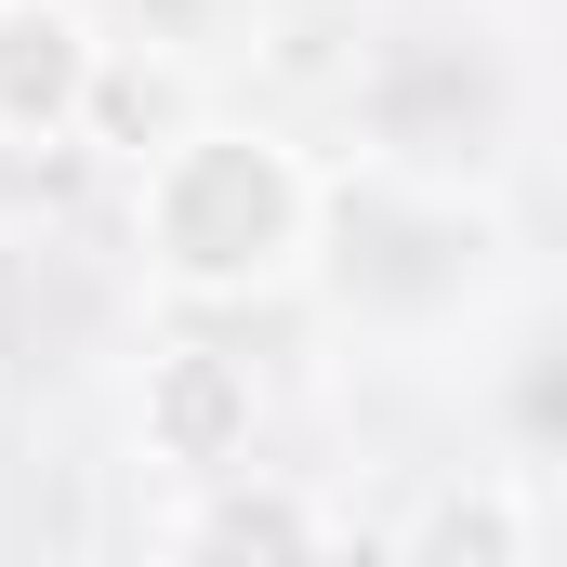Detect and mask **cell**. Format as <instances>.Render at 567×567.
<instances>
[{
	"instance_id": "obj_6",
	"label": "cell",
	"mask_w": 567,
	"mask_h": 567,
	"mask_svg": "<svg viewBox=\"0 0 567 567\" xmlns=\"http://www.w3.org/2000/svg\"><path fill=\"white\" fill-rule=\"evenodd\" d=\"M396 542H410V555H528V542H542V515H528L515 488H449V502H423Z\"/></svg>"
},
{
	"instance_id": "obj_7",
	"label": "cell",
	"mask_w": 567,
	"mask_h": 567,
	"mask_svg": "<svg viewBox=\"0 0 567 567\" xmlns=\"http://www.w3.org/2000/svg\"><path fill=\"white\" fill-rule=\"evenodd\" d=\"M555 145H567V106H555Z\"/></svg>"
},
{
	"instance_id": "obj_4",
	"label": "cell",
	"mask_w": 567,
	"mask_h": 567,
	"mask_svg": "<svg viewBox=\"0 0 567 567\" xmlns=\"http://www.w3.org/2000/svg\"><path fill=\"white\" fill-rule=\"evenodd\" d=\"M158 542H172V555H330L343 515L303 502V488H278V475H251V462H225V475H198V502H185Z\"/></svg>"
},
{
	"instance_id": "obj_5",
	"label": "cell",
	"mask_w": 567,
	"mask_h": 567,
	"mask_svg": "<svg viewBox=\"0 0 567 567\" xmlns=\"http://www.w3.org/2000/svg\"><path fill=\"white\" fill-rule=\"evenodd\" d=\"M212 93L172 66V53H133V40H106V80H93V120H80V145H106V158H145V145H172L185 120H198Z\"/></svg>"
},
{
	"instance_id": "obj_1",
	"label": "cell",
	"mask_w": 567,
	"mask_h": 567,
	"mask_svg": "<svg viewBox=\"0 0 567 567\" xmlns=\"http://www.w3.org/2000/svg\"><path fill=\"white\" fill-rule=\"evenodd\" d=\"M330 251V172L251 120V106H198L172 145L133 158V265L172 303L225 317V303H265Z\"/></svg>"
},
{
	"instance_id": "obj_3",
	"label": "cell",
	"mask_w": 567,
	"mask_h": 567,
	"mask_svg": "<svg viewBox=\"0 0 567 567\" xmlns=\"http://www.w3.org/2000/svg\"><path fill=\"white\" fill-rule=\"evenodd\" d=\"M251 423H265V396H251V370H238L225 343H158V357H145L133 435H145V462H172L185 488L225 475V462H251Z\"/></svg>"
},
{
	"instance_id": "obj_2",
	"label": "cell",
	"mask_w": 567,
	"mask_h": 567,
	"mask_svg": "<svg viewBox=\"0 0 567 567\" xmlns=\"http://www.w3.org/2000/svg\"><path fill=\"white\" fill-rule=\"evenodd\" d=\"M106 27L80 0H0V145H80Z\"/></svg>"
}]
</instances>
